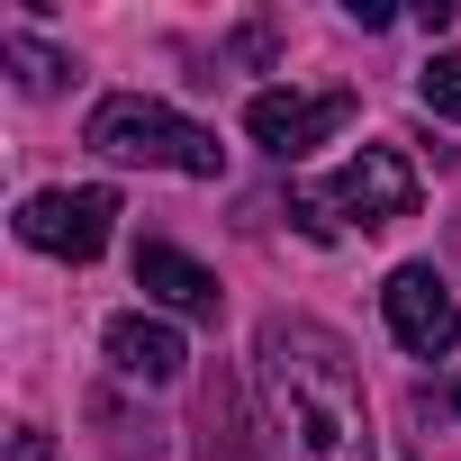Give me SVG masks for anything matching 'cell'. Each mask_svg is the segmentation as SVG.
I'll list each match as a JSON object with an SVG mask.
<instances>
[{
  "label": "cell",
  "mask_w": 461,
  "mask_h": 461,
  "mask_svg": "<svg viewBox=\"0 0 461 461\" xmlns=\"http://www.w3.org/2000/svg\"><path fill=\"white\" fill-rule=\"evenodd\" d=\"M263 398H272L290 461H371V416H362L353 362L326 326H299V317L263 326Z\"/></svg>",
  "instance_id": "6da1fadb"
},
{
  "label": "cell",
  "mask_w": 461,
  "mask_h": 461,
  "mask_svg": "<svg viewBox=\"0 0 461 461\" xmlns=\"http://www.w3.org/2000/svg\"><path fill=\"white\" fill-rule=\"evenodd\" d=\"M91 154H109V163H172V172H190V181H217V172H226V145H217L208 127H190L181 109L136 100V91H118V100L91 109Z\"/></svg>",
  "instance_id": "7a4b0ae2"
},
{
  "label": "cell",
  "mask_w": 461,
  "mask_h": 461,
  "mask_svg": "<svg viewBox=\"0 0 461 461\" xmlns=\"http://www.w3.org/2000/svg\"><path fill=\"white\" fill-rule=\"evenodd\" d=\"M353 118V91H254L245 100V136L281 163H299L308 145H326L335 127Z\"/></svg>",
  "instance_id": "3957f363"
},
{
  "label": "cell",
  "mask_w": 461,
  "mask_h": 461,
  "mask_svg": "<svg viewBox=\"0 0 461 461\" xmlns=\"http://www.w3.org/2000/svg\"><path fill=\"white\" fill-rule=\"evenodd\" d=\"M380 308H389V335H398L416 362H443V353L461 344V299L434 281V263H407V272H389Z\"/></svg>",
  "instance_id": "277c9868"
},
{
  "label": "cell",
  "mask_w": 461,
  "mask_h": 461,
  "mask_svg": "<svg viewBox=\"0 0 461 461\" xmlns=\"http://www.w3.org/2000/svg\"><path fill=\"white\" fill-rule=\"evenodd\" d=\"M109 217H118V199H109V190H37V199L19 208V236H28L37 254L91 263V254L109 245Z\"/></svg>",
  "instance_id": "5b68a950"
},
{
  "label": "cell",
  "mask_w": 461,
  "mask_h": 461,
  "mask_svg": "<svg viewBox=\"0 0 461 461\" xmlns=\"http://www.w3.org/2000/svg\"><path fill=\"white\" fill-rule=\"evenodd\" d=\"M335 208H353V226H398V217H416V172H407V154H398V145H362V154L344 163V181H335Z\"/></svg>",
  "instance_id": "8992f818"
},
{
  "label": "cell",
  "mask_w": 461,
  "mask_h": 461,
  "mask_svg": "<svg viewBox=\"0 0 461 461\" xmlns=\"http://www.w3.org/2000/svg\"><path fill=\"white\" fill-rule=\"evenodd\" d=\"M136 290L163 299V308H181V317H217V272L190 263L181 245H136Z\"/></svg>",
  "instance_id": "52a82bcc"
},
{
  "label": "cell",
  "mask_w": 461,
  "mask_h": 461,
  "mask_svg": "<svg viewBox=\"0 0 461 461\" xmlns=\"http://www.w3.org/2000/svg\"><path fill=\"white\" fill-rule=\"evenodd\" d=\"M100 344H109V362H118L127 380H145V389L181 380V362H190V353H181V335H172L163 317H109V335H100Z\"/></svg>",
  "instance_id": "ba28073f"
},
{
  "label": "cell",
  "mask_w": 461,
  "mask_h": 461,
  "mask_svg": "<svg viewBox=\"0 0 461 461\" xmlns=\"http://www.w3.org/2000/svg\"><path fill=\"white\" fill-rule=\"evenodd\" d=\"M416 100H425L434 118H461V55H434V64L416 73Z\"/></svg>",
  "instance_id": "9c48e42d"
},
{
  "label": "cell",
  "mask_w": 461,
  "mask_h": 461,
  "mask_svg": "<svg viewBox=\"0 0 461 461\" xmlns=\"http://www.w3.org/2000/svg\"><path fill=\"white\" fill-rule=\"evenodd\" d=\"M10 55H19V82H28V91H55V82H64V64H55L46 46H28V37H19Z\"/></svg>",
  "instance_id": "30bf717a"
}]
</instances>
